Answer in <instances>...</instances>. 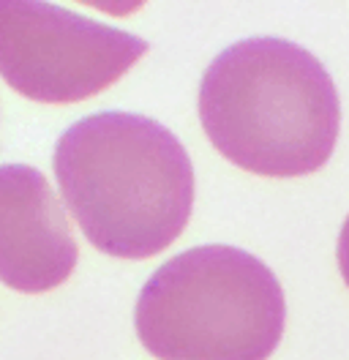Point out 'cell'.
Here are the masks:
<instances>
[{"label":"cell","mask_w":349,"mask_h":360,"mask_svg":"<svg viewBox=\"0 0 349 360\" xmlns=\"http://www.w3.org/2000/svg\"><path fill=\"white\" fill-rule=\"evenodd\" d=\"M52 167L68 213L109 257H156L191 219V158L153 117L87 115L61 134Z\"/></svg>","instance_id":"6da1fadb"},{"label":"cell","mask_w":349,"mask_h":360,"mask_svg":"<svg viewBox=\"0 0 349 360\" xmlns=\"http://www.w3.org/2000/svg\"><path fill=\"white\" fill-rule=\"evenodd\" d=\"M199 120L218 153L262 178H303L333 156L341 104L327 68L286 39L227 46L202 74Z\"/></svg>","instance_id":"7a4b0ae2"},{"label":"cell","mask_w":349,"mask_h":360,"mask_svg":"<svg viewBox=\"0 0 349 360\" xmlns=\"http://www.w3.org/2000/svg\"><path fill=\"white\" fill-rule=\"evenodd\" d=\"M134 325L158 360H267L284 336L286 300L254 254L196 246L145 281Z\"/></svg>","instance_id":"3957f363"},{"label":"cell","mask_w":349,"mask_h":360,"mask_svg":"<svg viewBox=\"0 0 349 360\" xmlns=\"http://www.w3.org/2000/svg\"><path fill=\"white\" fill-rule=\"evenodd\" d=\"M151 44L55 3L0 0V77L39 104H77L112 88Z\"/></svg>","instance_id":"277c9868"},{"label":"cell","mask_w":349,"mask_h":360,"mask_svg":"<svg viewBox=\"0 0 349 360\" xmlns=\"http://www.w3.org/2000/svg\"><path fill=\"white\" fill-rule=\"evenodd\" d=\"M80 248L55 188L36 167L0 164V281L42 295L68 281Z\"/></svg>","instance_id":"5b68a950"},{"label":"cell","mask_w":349,"mask_h":360,"mask_svg":"<svg viewBox=\"0 0 349 360\" xmlns=\"http://www.w3.org/2000/svg\"><path fill=\"white\" fill-rule=\"evenodd\" d=\"M336 257H338V268H341V276H344V281H347L349 287V216L344 226H341V235H338V251H336Z\"/></svg>","instance_id":"8992f818"}]
</instances>
